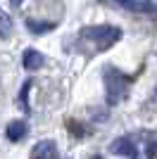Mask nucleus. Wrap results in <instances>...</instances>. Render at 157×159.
<instances>
[{"label": "nucleus", "mask_w": 157, "mask_h": 159, "mask_svg": "<svg viewBox=\"0 0 157 159\" xmlns=\"http://www.w3.org/2000/svg\"><path fill=\"white\" fill-rule=\"evenodd\" d=\"M43 60H45V57H43L38 50H33V48L24 50V55H21L24 69H29V71H36V69H40V66H43Z\"/></svg>", "instance_id": "39448f33"}, {"label": "nucleus", "mask_w": 157, "mask_h": 159, "mask_svg": "<svg viewBox=\"0 0 157 159\" xmlns=\"http://www.w3.org/2000/svg\"><path fill=\"white\" fill-rule=\"evenodd\" d=\"M31 159H57V147L52 140H40L31 150Z\"/></svg>", "instance_id": "7ed1b4c3"}, {"label": "nucleus", "mask_w": 157, "mask_h": 159, "mask_svg": "<svg viewBox=\"0 0 157 159\" xmlns=\"http://www.w3.org/2000/svg\"><path fill=\"white\" fill-rule=\"evenodd\" d=\"M26 131H29V126H26V121L24 119H17V121H12V124H7V131H5V135L12 143H17V140H21L26 135Z\"/></svg>", "instance_id": "423d86ee"}, {"label": "nucleus", "mask_w": 157, "mask_h": 159, "mask_svg": "<svg viewBox=\"0 0 157 159\" xmlns=\"http://www.w3.org/2000/svg\"><path fill=\"white\" fill-rule=\"evenodd\" d=\"M126 10H133V12H148L152 10V0H114Z\"/></svg>", "instance_id": "0eeeda50"}, {"label": "nucleus", "mask_w": 157, "mask_h": 159, "mask_svg": "<svg viewBox=\"0 0 157 159\" xmlns=\"http://www.w3.org/2000/svg\"><path fill=\"white\" fill-rule=\"evenodd\" d=\"M29 90H31V81H26L24 83V88H21V93H19V102H21V107H24V109H29Z\"/></svg>", "instance_id": "9d476101"}, {"label": "nucleus", "mask_w": 157, "mask_h": 159, "mask_svg": "<svg viewBox=\"0 0 157 159\" xmlns=\"http://www.w3.org/2000/svg\"><path fill=\"white\" fill-rule=\"evenodd\" d=\"M10 33H12V19H10V14L0 7V38H10Z\"/></svg>", "instance_id": "1a4fd4ad"}, {"label": "nucleus", "mask_w": 157, "mask_h": 159, "mask_svg": "<svg viewBox=\"0 0 157 159\" xmlns=\"http://www.w3.org/2000/svg\"><path fill=\"white\" fill-rule=\"evenodd\" d=\"M110 150L114 154H124V157H129V159H136V145L131 143V138H119V140H114L110 145Z\"/></svg>", "instance_id": "20e7f679"}, {"label": "nucleus", "mask_w": 157, "mask_h": 159, "mask_svg": "<svg viewBox=\"0 0 157 159\" xmlns=\"http://www.w3.org/2000/svg\"><path fill=\"white\" fill-rule=\"evenodd\" d=\"M121 38V29L119 26H110V24H98V26H86L78 31L76 43L78 45H86V52L95 55L102 52L107 48H112L117 40Z\"/></svg>", "instance_id": "f257e3e1"}, {"label": "nucleus", "mask_w": 157, "mask_h": 159, "mask_svg": "<svg viewBox=\"0 0 157 159\" xmlns=\"http://www.w3.org/2000/svg\"><path fill=\"white\" fill-rule=\"evenodd\" d=\"M93 159H102V157H93Z\"/></svg>", "instance_id": "f8f14e48"}, {"label": "nucleus", "mask_w": 157, "mask_h": 159, "mask_svg": "<svg viewBox=\"0 0 157 159\" xmlns=\"http://www.w3.org/2000/svg\"><path fill=\"white\" fill-rule=\"evenodd\" d=\"M10 2H12V5L17 7V5H21V2H24V0H10Z\"/></svg>", "instance_id": "9b49d317"}, {"label": "nucleus", "mask_w": 157, "mask_h": 159, "mask_svg": "<svg viewBox=\"0 0 157 159\" xmlns=\"http://www.w3.org/2000/svg\"><path fill=\"white\" fill-rule=\"evenodd\" d=\"M57 26L55 21H36V19H26V29L31 33H48Z\"/></svg>", "instance_id": "6e6552de"}, {"label": "nucleus", "mask_w": 157, "mask_h": 159, "mask_svg": "<svg viewBox=\"0 0 157 159\" xmlns=\"http://www.w3.org/2000/svg\"><path fill=\"white\" fill-rule=\"evenodd\" d=\"M129 86H131V79L126 74H121L119 69H112V66L105 69V93H107L110 105H119L129 95Z\"/></svg>", "instance_id": "f03ea898"}]
</instances>
